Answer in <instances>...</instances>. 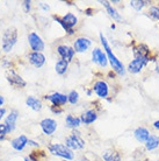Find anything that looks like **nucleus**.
Returning <instances> with one entry per match:
<instances>
[{"label":"nucleus","instance_id":"1","mask_svg":"<svg viewBox=\"0 0 159 161\" xmlns=\"http://www.w3.org/2000/svg\"><path fill=\"white\" fill-rule=\"evenodd\" d=\"M100 39H101V43H102L105 50H106L108 57H109V61H110V64L113 65V69L115 70L116 73H119V74H121V75H123V74H124L123 64H122V63H121V62L117 60V57H116L115 55L111 53L110 48H109V44H108L107 40L105 39L102 34H100Z\"/></svg>","mask_w":159,"mask_h":161},{"label":"nucleus","instance_id":"2","mask_svg":"<svg viewBox=\"0 0 159 161\" xmlns=\"http://www.w3.org/2000/svg\"><path fill=\"white\" fill-rule=\"evenodd\" d=\"M16 40H18L16 28H14V27L7 28L4 33V36H3V49L6 53L11 52L14 47V44L16 43Z\"/></svg>","mask_w":159,"mask_h":161},{"label":"nucleus","instance_id":"3","mask_svg":"<svg viewBox=\"0 0 159 161\" xmlns=\"http://www.w3.org/2000/svg\"><path fill=\"white\" fill-rule=\"evenodd\" d=\"M49 151L51 152L54 155L57 157H62L66 160H71L73 159V153L70 148H68L66 146L60 145V144H55V145L49 146Z\"/></svg>","mask_w":159,"mask_h":161},{"label":"nucleus","instance_id":"4","mask_svg":"<svg viewBox=\"0 0 159 161\" xmlns=\"http://www.w3.org/2000/svg\"><path fill=\"white\" fill-rule=\"evenodd\" d=\"M56 20L58 21V22L63 26V28L65 29L69 34H73V29H72V27L77 25L78 19H77L76 16L73 15L72 13H69V14H66V15H64L63 19H58V18H56Z\"/></svg>","mask_w":159,"mask_h":161},{"label":"nucleus","instance_id":"5","mask_svg":"<svg viewBox=\"0 0 159 161\" xmlns=\"http://www.w3.org/2000/svg\"><path fill=\"white\" fill-rule=\"evenodd\" d=\"M6 80H8V83L14 86V88H24L26 86V80L20 76V75H18L15 71H13V70H7L6 71Z\"/></svg>","mask_w":159,"mask_h":161},{"label":"nucleus","instance_id":"6","mask_svg":"<svg viewBox=\"0 0 159 161\" xmlns=\"http://www.w3.org/2000/svg\"><path fill=\"white\" fill-rule=\"evenodd\" d=\"M85 146V142L79 137L78 133H72L69 138H66V147L70 149H79Z\"/></svg>","mask_w":159,"mask_h":161},{"label":"nucleus","instance_id":"7","mask_svg":"<svg viewBox=\"0 0 159 161\" xmlns=\"http://www.w3.org/2000/svg\"><path fill=\"white\" fill-rule=\"evenodd\" d=\"M28 41H29V44H30L32 49L35 50L36 53H41V50L44 49L43 41L36 33H30L29 36H28Z\"/></svg>","mask_w":159,"mask_h":161},{"label":"nucleus","instance_id":"8","mask_svg":"<svg viewBox=\"0 0 159 161\" xmlns=\"http://www.w3.org/2000/svg\"><path fill=\"white\" fill-rule=\"evenodd\" d=\"M41 127H42V130H43V132L45 134L50 136L57 129V123L54 119H51V118H45V119L41 121Z\"/></svg>","mask_w":159,"mask_h":161},{"label":"nucleus","instance_id":"9","mask_svg":"<svg viewBox=\"0 0 159 161\" xmlns=\"http://www.w3.org/2000/svg\"><path fill=\"white\" fill-rule=\"evenodd\" d=\"M146 62H147V57H138V58H136V60L132 61L131 63L129 64L128 69H129V71H130V73L137 74L142 70V68L145 65Z\"/></svg>","mask_w":159,"mask_h":161},{"label":"nucleus","instance_id":"10","mask_svg":"<svg viewBox=\"0 0 159 161\" xmlns=\"http://www.w3.org/2000/svg\"><path fill=\"white\" fill-rule=\"evenodd\" d=\"M92 41L87 37H79L77 39L76 42H74V52L77 53H84L86 52L90 46H91Z\"/></svg>","mask_w":159,"mask_h":161},{"label":"nucleus","instance_id":"11","mask_svg":"<svg viewBox=\"0 0 159 161\" xmlns=\"http://www.w3.org/2000/svg\"><path fill=\"white\" fill-rule=\"evenodd\" d=\"M92 57H93V62H95L101 67H106L107 65V57L105 55V53L99 48H95L92 52Z\"/></svg>","mask_w":159,"mask_h":161},{"label":"nucleus","instance_id":"12","mask_svg":"<svg viewBox=\"0 0 159 161\" xmlns=\"http://www.w3.org/2000/svg\"><path fill=\"white\" fill-rule=\"evenodd\" d=\"M28 58H29V62L33 65L37 67V68H41L44 64V62H45V57H44V55L42 53H36V52L30 53Z\"/></svg>","mask_w":159,"mask_h":161},{"label":"nucleus","instance_id":"13","mask_svg":"<svg viewBox=\"0 0 159 161\" xmlns=\"http://www.w3.org/2000/svg\"><path fill=\"white\" fill-rule=\"evenodd\" d=\"M93 90L95 91V93L101 98H106L108 96V85L104 80H99L94 84Z\"/></svg>","mask_w":159,"mask_h":161},{"label":"nucleus","instance_id":"14","mask_svg":"<svg viewBox=\"0 0 159 161\" xmlns=\"http://www.w3.org/2000/svg\"><path fill=\"white\" fill-rule=\"evenodd\" d=\"M57 52L59 54L62 58L65 61H71L73 55H74V50L72 48H70L69 46H58V48H57Z\"/></svg>","mask_w":159,"mask_h":161},{"label":"nucleus","instance_id":"15","mask_svg":"<svg viewBox=\"0 0 159 161\" xmlns=\"http://www.w3.org/2000/svg\"><path fill=\"white\" fill-rule=\"evenodd\" d=\"M45 99H49V101L51 102L54 105H64L66 102L69 101L68 99V96H65V95H62V93H58L56 92L51 96H47L45 97Z\"/></svg>","mask_w":159,"mask_h":161},{"label":"nucleus","instance_id":"16","mask_svg":"<svg viewBox=\"0 0 159 161\" xmlns=\"http://www.w3.org/2000/svg\"><path fill=\"white\" fill-rule=\"evenodd\" d=\"M18 116H19L18 111L13 110L12 112L9 113V116L6 118L5 125H6V127H7L8 133L12 132V131H14V129H15V121H16V119H18Z\"/></svg>","mask_w":159,"mask_h":161},{"label":"nucleus","instance_id":"17","mask_svg":"<svg viewBox=\"0 0 159 161\" xmlns=\"http://www.w3.org/2000/svg\"><path fill=\"white\" fill-rule=\"evenodd\" d=\"M27 144H28V139L24 136H20V137L15 138L14 140H12V147L14 149H16V151H22Z\"/></svg>","mask_w":159,"mask_h":161},{"label":"nucleus","instance_id":"18","mask_svg":"<svg viewBox=\"0 0 159 161\" xmlns=\"http://www.w3.org/2000/svg\"><path fill=\"white\" fill-rule=\"evenodd\" d=\"M135 137L136 139L141 142H146L149 137H150V134H149V131L146 129H144V127H138V129L135 131Z\"/></svg>","mask_w":159,"mask_h":161},{"label":"nucleus","instance_id":"19","mask_svg":"<svg viewBox=\"0 0 159 161\" xmlns=\"http://www.w3.org/2000/svg\"><path fill=\"white\" fill-rule=\"evenodd\" d=\"M27 105L29 108H32L33 110H35V111H40L42 109V104H41V102L35 98V97H28L27 101H26Z\"/></svg>","mask_w":159,"mask_h":161},{"label":"nucleus","instance_id":"20","mask_svg":"<svg viewBox=\"0 0 159 161\" xmlns=\"http://www.w3.org/2000/svg\"><path fill=\"white\" fill-rule=\"evenodd\" d=\"M96 119V113L93 111V110H88L81 116V120L85 123V124H91Z\"/></svg>","mask_w":159,"mask_h":161},{"label":"nucleus","instance_id":"21","mask_svg":"<svg viewBox=\"0 0 159 161\" xmlns=\"http://www.w3.org/2000/svg\"><path fill=\"white\" fill-rule=\"evenodd\" d=\"M102 157H104L105 161H121L120 154L114 151H105Z\"/></svg>","mask_w":159,"mask_h":161},{"label":"nucleus","instance_id":"22","mask_svg":"<svg viewBox=\"0 0 159 161\" xmlns=\"http://www.w3.org/2000/svg\"><path fill=\"white\" fill-rule=\"evenodd\" d=\"M101 4L104 5L105 7H106V9L108 11V13H109V15L110 16H113L115 20H122V18L120 16V14L117 12H116V9H114V8L111 7L110 5H109V3L108 1H101Z\"/></svg>","mask_w":159,"mask_h":161},{"label":"nucleus","instance_id":"23","mask_svg":"<svg viewBox=\"0 0 159 161\" xmlns=\"http://www.w3.org/2000/svg\"><path fill=\"white\" fill-rule=\"evenodd\" d=\"M68 65H69V62L65 60H59L57 63H56V71L60 75H63L65 71H66V69H68Z\"/></svg>","mask_w":159,"mask_h":161},{"label":"nucleus","instance_id":"24","mask_svg":"<svg viewBox=\"0 0 159 161\" xmlns=\"http://www.w3.org/2000/svg\"><path fill=\"white\" fill-rule=\"evenodd\" d=\"M159 145V138L157 136H150L146 141V148L147 149H155Z\"/></svg>","mask_w":159,"mask_h":161},{"label":"nucleus","instance_id":"25","mask_svg":"<svg viewBox=\"0 0 159 161\" xmlns=\"http://www.w3.org/2000/svg\"><path fill=\"white\" fill-rule=\"evenodd\" d=\"M147 53H149V49L144 44H141L137 48H135V55L137 56V58L138 57H147Z\"/></svg>","mask_w":159,"mask_h":161},{"label":"nucleus","instance_id":"26","mask_svg":"<svg viewBox=\"0 0 159 161\" xmlns=\"http://www.w3.org/2000/svg\"><path fill=\"white\" fill-rule=\"evenodd\" d=\"M80 120L79 118L72 117V116H66V126L68 127H78L80 125Z\"/></svg>","mask_w":159,"mask_h":161},{"label":"nucleus","instance_id":"27","mask_svg":"<svg viewBox=\"0 0 159 161\" xmlns=\"http://www.w3.org/2000/svg\"><path fill=\"white\" fill-rule=\"evenodd\" d=\"M68 99L71 104H76L77 102H78V99H79V95H78L77 91H71L70 95L68 96Z\"/></svg>","mask_w":159,"mask_h":161},{"label":"nucleus","instance_id":"28","mask_svg":"<svg viewBox=\"0 0 159 161\" xmlns=\"http://www.w3.org/2000/svg\"><path fill=\"white\" fill-rule=\"evenodd\" d=\"M149 13H150V15H151L155 20H159V8L158 7H150Z\"/></svg>","mask_w":159,"mask_h":161},{"label":"nucleus","instance_id":"29","mask_svg":"<svg viewBox=\"0 0 159 161\" xmlns=\"http://www.w3.org/2000/svg\"><path fill=\"white\" fill-rule=\"evenodd\" d=\"M144 5H145V1H130V6H132L137 11L142 9Z\"/></svg>","mask_w":159,"mask_h":161},{"label":"nucleus","instance_id":"30","mask_svg":"<svg viewBox=\"0 0 159 161\" xmlns=\"http://www.w3.org/2000/svg\"><path fill=\"white\" fill-rule=\"evenodd\" d=\"M7 133H8V131H7V127H6V125H5V124H0V140H4Z\"/></svg>","mask_w":159,"mask_h":161},{"label":"nucleus","instance_id":"31","mask_svg":"<svg viewBox=\"0 0 159 161\" xmlns=\"http://www.w3.org/2000/svg\"><path fill=\"white\" fill-rule=\"evenodd\" d=\"M23 5H24V11L29 12V9H30V1H24Z\"/></svg>","mask_w":159,"mask_h":161},{"label":"nucleus","instance_id":"32","mask_svg":"<svg viewBox=\"0 0 159 161\" xmlns=\"http://www.w3.org/2000/svg\"><path fill=\"white\" fill-rule=\"evenodd\" d=\"M28 144H29V145H32V146H36V147H38V144H36L35 141H33V140H28Z\"/></svg>","mask_w":159,"mask_h":161},{"label":"nucleus","instance_id":"33","mask_svg":"<svg viewBox=\"0 0 159 161\" xmlns=\"http://www.w3.org/2000/svg\"><path fill=\"white\" fill-rule=\"evenodd\" d=\"M5 112H6V110H5V109H1V108H0V119H1V118H3L5 116Z\"/></svg>","mask_w":159,"mask_h":161},{"label":"nucleus","instance_id":"34","mask_svg":"<svg viewBox=\"0 0 159 161\" xmlns=\"http://www.w3.org/2000/svg\"><path fill=\"white\" fill-rule=\"evenodd\" d=\"M4 102H5V99H4V97L3 96H0V106L4 104Z\"/></svg>","mask_w":159,"mask_h":161},{"label":"nucleus","instance_id":"35","mask_svg":"<svg viewBox=\"0 0 159 161\" xmlns=\"http://www.w3.org/2000/svg\"><path fill=\"white\" fill-rule=\"evenodd\" d=\"M153 125H155V127H156V129H159V120L156 121V123H155V124H153Z\"/></svg>","mask_w":159,"mask_h":161},{"label":"nucleus","instance_id":"36","mask_svg":"<svg viewBox=\"0 0 159 161\" xmlns=\"http://www.w3.org/2000/svg\"><path fill=\"white\" fill-rule=\"evenodd\" d=\"M157 73L159 74V61H158V64H157Z\"/></svg>","mask_w":159,"mask_h":161},{"label":"nucleus","instance_id":"37","mask_svg":"<svg viewBox=\"0 0 159 161\" xmlns=\"http://www.w3.org/2000/svg\"><path fill=\"white\" fill-rule=\"evenodd\" d=\"M24 161H30V160H29V159H28V158H26V159H24Z\"/></svg>","mask_w":159,"mask_h":161},{"label":"nucleus","instance_id":"38","mask_svg":"<svg viewBox=\"0 0 159 161\" xmlns=\"http://www.w3.org/2000/svg\"><path fill=\"white\" fill-rule=\"evenodd\" d=\"M64 161H68V160H64Z\"/></svg>","mask_w":159,"mask_h":161}]
</instances>
